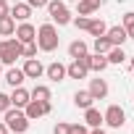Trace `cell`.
Returning a JSON list of instances; mask_svg holds the SVG:
<instances>
[{
  "mask_svg": "<svg viewBox=\"0 0 134 134\" xmlns=\"http://www.w3.org/2000/svg\"><path fill=\"white\" fill-rule=\"evenodd\" d=\"M58 29L53 26V24H42L40 29H37V37H34V42H37V47L42 50V53H53L55 47H58Z\"/></svg>",
  "mask_w": 134,
  "mask_h": 134,
  "instance_id": "cell-1",
  "label": "cell"
},
{
  "mask_svg": "<svg viewBox=\"0 0 134 134\" xmlns=\"http://www.w3.org/2000/svg\"><path fill=\"white\" fill-rule=\"evenodd\" d=\"M5 126L11 129V131H16V134H24L26 129H29V118H26V113L21 110V108H8L5 110Z\"/></svg>",
  "mask_w": 134,
  "mask_h": 134,
  "instance_id": "cell-2",
  "label": "cell"
},
{
  "mask_svg": "<svg viewBox=\"0 0 134 134\" xmlns=\"http://www.w3.org/2000/svg\"><path fill=\"white\" fill-rule=\"evenodd\" d=\"M16 58H21V42L16 37L13 40H0V63L13 66Z\"/></svg>",
  "mask_w": 134,
  "mask_h": 134,
  "instance_id": "cell-3",
  "label": "cell"
},
{
  "mask_svg": "<svg viewBox=\"0 0 134 134\" xmlns=\"http://www.w3.org/2000/svg\"><path fill=\"white\" fill-rule=\"evenodd\" d=\"M45 8H47V13H50L53 24H58V26L71 24V13H69V8H66V3H63V0H50Z\"/></svg>",
  "mask_w": 134,
  "mask_h": 134,
  "instance_id": "cell-4",
  "label": "cell"
},
{
  "mask_svg": "<svg viewBox=\"0 0 134 134\" xmlns=\"http://www.w3.org/2000/svg\"><path fill=\"white\" fill-rule=\"evenodd\" d=\"M50 110H53V103H50V100H29V103H26V108H24V113H26V118H29V121L42 118V116H47Z\"/></svg>",
  "mask_w": 134,
  "mask_h": 134,
  "instance_id": "cell-5",
  "label": "cell"
},
{
  "mask_svg": "<svg viewBox=\"0 0 134 134\" xmlns=\"http://www.w3.org/2000/svg\"><path fill=\"white\" fill-rule=\"evenodd\" d=\"M124 121H126V113H124L121 105H110V108L103 113V124H108L110 129H121Z\"/></svg>",
  "mask_w": 134,
  "mask_h": 134,
  "instance_id": "cell-6",
  "label": "cell"
},
{
  "mask_svg": "<svg viewBox=\"0 0 134 134\" xmlns=\"http://www.w3.org/2000/svg\"><path fill=\"white\" fill-rule=\"evenodd\" d=\"M87 74H90V69H87L84 58H74L69 66H66V76H69V79H84Z\"/></svg>",
  "mask_w": 134,
  "mask_h": 134,
  "instance_id": "cell-7",
  "label": "cell"
},
{
  "mask_svg": "<svg viewBox=\"0 0 134 134\" xmlns=\"http://www.w3.org/2000/svg\"><path fill=\"white\" fill-rule=\"evenodd\" d=\"M13 34H16V40H19L21 45H26V42H34V37H37V29H34L29 21H21V24L16 26V32H13Z\"/></svg>",
  "mask_w": 134,
  "mask_h": 134,
  "instance_id": "cell-8",
  "label": "cell"
},
{
  "mask_svg": "<svg viewBox=\"0 0 134 134\" xmlns=\"http://www.w3.org/2000/svg\"><path fill=\"white\" fill-rule=\"evenodd\" d=\"M24 76L26 79H40L42 74H45V66L40 63V58H26V63H24Z\"/></svg>",
  "mask_w": 134,
  "mask_h": 134,
  "instance_id": "cell-9",
  "label": "cell"
},
{
  "mask_svg": "<svg viewBox=\"0 0 134 134\" xmlns=\"http://www.w3.org/2000/svg\"><path fill=\"white\" fill-rule=\"evenodd\" d=\"M84 60H87V69H90V71H97V74H100V71H105L108 66H110V63H108V58H105V55H100V53H95V55H90V53H87V55H84Z\"/></svg>",
  "mask_w": 134,
  "mask_h": 134,
  "instance_id": "cell-10",
  "label": "cell"
},
{
  "mask_svg": "<svg viewBox=\"0 0 134 134\" xmlns=\"http://www.w3.org/2000/svg\"><path fill=\"white\" fill-rule=\"evenodd\" d=\"M105 37L110 40V45H113V47H124V42L129 40V34H126V29H124V26H110V29L105 32Z\"/></svg>",
  "mask_w": 134,
  "mask_h": 134,
  "instance_id": "cell-11",
  "label": "cell"
},
{
  "mask_svg": "<svg viewBox=\"0 0 134 134\" xmlns=\"http://www.w3.org/2000/svg\"><path fill=\"white\" fill-rule=\"evenodd\" d=\"M32 100V95H29V90H24V87H13V92H11V105L13 108H26V103Z\"/></svg>",
  "mask_w": 134,
  "mask_h": 134,
  "instance_id": "cell-12",
  "label": "cell"
},
{
  "mask_svg": "<svg viewBox=\"0 0 134 134\" xmlns=\"http://www.w3.org/2000/svg\"><path fill=\"white\" fill-rule=\"evenodd\" d=\"M45 76L50 79V82H63L66 79V66L63 63H50V66H45Z\"/></svg>",
  "mask_w": 134,
  "mask_h": 134,
  "instance_id": "cell-13",
  "label": "cell"
},
{
  "mask_svg": "<svg viewBox=\"0 0 134 134\" xmlns=\"http://www.w3.org/2000/svg\"><path fill=\"white\" fill-rule=\"evenodd\" d=\"M11 16H13V21H29L32 5L29 3H16V5H11Z\"/></svg>",
  "mask_w": 134,
  "mask_h": 134,
  "instance_id": "cell-14",
  "label": "cell"
},
{
  "mask_svg": "<svg viewBox=\"0 0 134 134\" xmlns=\"http://www.w3.org/2000/svg\"><path fill=\"white\" fill-rule=\"evenodd\" d=\"M90 95H92L95 100H103V97L108 95V82H105V79H92V82H90Z\"/></svg>",
  "mask_w": 134,
  "mask_h": 134,
  "instance_id": "cell-15",
  "label": "cell"
},
{
  "mask_svg": "<svg viewBox=\"0 0 134 134\" xmlns=\"http://www.w3.org/2000/svg\"><path fill=\"white\" fill-rule=\"evenodd\" d=\"M100 5H103V0H79L76 11H79V16H92Z\"/></svg>",
  "mask_w": 134,
  "mask_h": 134,
  "instance_id": "cell-16",
  "label": "cell"
},
{
  "mask_svg": "<svg viewBox=\"0 0 134 134\" xmlns=\"http://www.w3.org/2000/svg\"><path fill=\"white\" fill-rule=\"evenodd\" d=\"M87 53H90V47H87L84 40H74V42L69 45V55H71V58H84Z\"/></svg>",
  "mask_w": 134,
  "mask_h": 134,
  "instance_id": "cell-17",
  "label": "cell"
},
{
  "mask_svg": "<svg viewBox=\"0 0 134 134\" xmlns=\"http://www.w3.org/2000/svg\"><path fill=\"white\" fill-rule=\"evenodd\" d=\"M92 103H95V97L90 95V90H79V92L74 95V105H76V108H82V110H84V108H90Z\"/></svg>",
  "mask_w": 134,
  "mask_h": 134,
  "instance_id": "cell-18",
  "label": "cell"
},
{
  "mask_svg": "<svg viewBox=\"0 0 134 134\" xmlns=\"http://www.w3.org/2000/svg\"><path fill=\"white\" fill-rule=\"evenodd\" d=\"M84 121H87V126H92V129H95V126H100V124H103V113H100L97 108H92V105H90V108H84Z\"/></svg>",
  "mask_w": 134,
  "mask_h": 134,
  "instance_id": "cell-19",
  "label": "cell"
},
{
  "mask_svg": "<svg viewBox=\"0 0 134 134\" xmlns=\"http://www.w3.org/2000/svg\"><path fill=\"white\" fill-rule=\"evenodd\" d=\"M16 32V21H13V16L8 13V16H0V37H11Z\"/></svg>",
  "mask_w": 134,
  "mask_h": 134,
  "instance_id": "cell-20",
  "label": "cell"
},
{
  "mask_svg": "<svg viewBox=\"0 0 134 134\" xmlns=\"http://www.w3.org/2000/svg\"><path fill=\"white\" fill-rule=\"evenodd\" d=\"M92 37H103L105 32H108V24L103 21V19H90V29H87Z\"/></svg>",
  "mask_w": 134,
  "mask_h": 134,
  "instance_id": "cell-21",
  "label": "cell"
},
{
  "mask_svg": "<svg viewBox=\"0 0 134 134\" xmlns=\"http://www.w3.org/2000/svg\"><path fill=\"white\" fill-rule=\"evenodd\" d=\"M105 58H108V63L118 66V63H124V60H126V53H124V47H110V50L105 53Z\"/></svg>",
  "mask_w": 134,
  "mask_h": 134,
  "instance_id": "cell-22",
  "label": "cell"
},
{
  "mask_svg": "<svg viewBox=\"0 0 134 134\" xmlns=\"http://www.w3.org/2000/svg\"><path fill=\"white\" fill-rule=\"evenodd\" d=\"M24 79H26V76H24V71H21V69H11V71L5 74V82H8L11 87H21V84H24Z\"/></svg>",
  "mask_w": 134,
  "mask_h": 134,
  "instance_id": "cell-23",
  "label": "cell"
},
{
  "mask_svg": "<svg viewBox=\"0 0 134 134\" xmlns=\"http://www.w3.org/2000/svg\"><path fill=\"white\" fill-rule=\"evenodd\" d=\"M92 47H95V53L105 55V53H108V50H110L113 45H110V40H108V37L103 34V37H95V45H92Z\"/></svg>",
  "mask_w": 134,
  "mask_h": 134,
  "instance_id": "cell-24",
  "label": "cell"
},
{
  "mask_svg": "<svg viewBox=\"0 0 134 134\" xmlns=\"http://www.w3.org/2000/svg\"><path fill=\"white\" fill-rule=\"evenodd\" d=\"M29 95H32V100H50V87H45V84H34V90H32Z\"/></svg>",
  "mask_w": 134,
  "mask_h": 134,
  "instance_id": "cell-25",
  "label": "cell"
},
{
  "mask_svg": "<svg viewBox=\"0 0 134 134\" xmlns=\"http://www.w3.org/2000/svg\"><path fill=\"white\" fill-rule=\"evenodd\" d=\"M37 42H26V45H21V58H34L37 55Z\"/></svg>",
  "mask_w": 134,
  "mask_h": 134,
  "instance_id": "cell-26",
  "label": "cell"
},
{
  "mask_svg": "<svg viewBox=\"0 0 134 134\" xmlns=\"http://www.w3.org/2000/svg\"><path fill=\"white\" fill-rule=\"evenodd\" d=\"M74 21V26L76 29H82V32H87L90 29V16H76V19H71Z\"/></svg>",
  "mask_w": 134,
  "mask_h": 134,
  "instance_id": "cell-27",
  "label": "cell"
},
{
  "mask_svg": "<svg viewBox=\"0 0 134 134\" xmlns=\"http://www.w3.org/2000/svg\"><path fill=\"white\" fill-rule=\"evenodd\" d=\"M11 108V95H5V92H0V113H5Z\"/></svg>",
  "mask_w": 134,
  "mask_h": 134,
  "instance_id": "cell-28",
  "label": "cell"
},
{
  "mask_svg": "<svg viewBox=\"0 0 134 134\" xmlns=\"http://www.w3.org/2000/svg\"><path fill=\"white\" fill-rule=\"evenodd\" d=\"M53 134H71V124H55Z\"/></svg>",
  "mask_w": 134,
  "mask_h": 134,
  "instance_id": "cell-29",
  "label": "cell"
},
{
  "mask_svg": "<svg viewBox=\"0 0 134 134\" xmlns=\"http://www.w3.org/2000/svg\"><path fill=\"white\" fill-rule=\"evenodd\" d=\"M71 134H90V131H87V126H82V124H71Z\"/></svg>",
  "mask_w": 134,
  "mask_h": 134,
  "instance_id": "cell-30",
  "label": "cell"
},
{
  "mask_svg": "<svg viewBox=\"0 0 134 134\" xmlns=\"http://www.w3.org/2000/svg\"><path fill=\"white\" fill-rule=\"evenodd\" d=\"M26 3H29L32 8H45V5L50 3V0H26Z\"/></svg>",
  "mask_w": 134,
  "mask_h": 134,
  "instance_id": "cell-31",
  "label": "cell"
},
{
  "mask_svg": "<svg viewBox=\"0 0 134 134\" xmlns=\"http://www.w3.org/2000/svg\"><path fill=\"white\" fill-rule=\"evenodd\" d=\"M129 24H134V11L124 13V24H121V26H129Z\"/></svg>",
  "mask_w": 134,
  "mask_h": 134,
  "instance_id": "cell-32",
  "label": "cell"
},
{
  "mask_svg": "<svg viewBox=\"0 0 134 134\" xmlns=\"http://www.w3.org/2000/svg\"><path fill=\"white\" fill-rule=\"evenodd\" d=\"M8 13H11V8H8L5 3H0V16H8Z\"/></svg>",
  "mask_w": 134,
  "mask_h": 134,
  "instance_id": "cell-33",
  "label": "cell"
},
{
  "mask_svg": "<svg viewBox=\"0 0 134 134\" xmlns=\"http://www.w3.org/2000/svg\"><path fill=\"white\" fill-rule=\"evenodd\" d=\"M126 29V34H129V40H134V24H129V26H124Z\"/></svg>",
  "mask_w": 134,
  "mask_h": 134,
  "instance_id": "cell-34",
  "label": "cell"
},
{
  "mask_svg": "<svg viewBox=\"0 0 134 134\" xmlns=\"http://www.w3.org/2000/svg\"><path fill=\"white\" fill-rule=\"evenodd\" d=\"M8 131H11V129L5 126V121H0V134H8Z\"/></svg>",
  "mask_w": 134,
  "mask_h": 134,
  "instance_id": "cell-35",
  "label": "cell"
},
{
  "mask_svg": "<svg viewBox=\"0 0 134 134\" xmlns=\"http://www.w3.org/2000/svg\"><path fill=\"white\" fill-rule=\"evenodd\" d=\"M90 134H105V131H103V129H100V126H95V129H92V131H90Z\"/></svg>",
  "mask_w": 134,
  "mask_h": 134,
  "instance_id": "cell-36",
  "label": "cell"
},
{
  "mask_svg": "<svg viewBox=\"0 0 134 134\" xmlns=\"http://www.w3.org/2000/svg\"><path fill=\"white\" fill-rule=\"evenodd\" d=\"M63 3H79V0H63Z\"/></svg>",
  "mask_w": 134,
  "mask_h": 134,
  "instance_id": "cell-37",
  "label": "cell"
},
{
  "mask_svg": "<svg viewBox=\"0 0 134 134\" xmlns=\"http://www.w3.org/2000/svg\"><path fill=\"white\" fill-rule=\"evenodd\" d=\"M131 69H134V55H131Z\"/></svg>",
  "mask_w": 134,
  "mask_h": 134,
  "instance_id": "cell-38",
  "label": "cell"
},
{
  "mask_svg": "<svg viewBox=\"0 0 134 134\" xmlns=\"http://www.w3.org/2000/svg\"><path fill=\"white\" fill-rule=\"evenodd\" d=\"M8 134H16V131H8Z\"/></svg>",
  "mask_w": 134,
  "mask_h": 134,
  "instance_id": "cell-39",
  "label": "cell"
},
{
  "mask_svg": "<svg viewBox=\"0 0 134 134\" xmlns=\"http://www.w3.org/2000/svg\"><path fill=\"white\" fill-rule=\"evenodd\" d=\"M0 3H5V0H0Z\"/></svg>",
  "mask_w": 134,
  "mask_h": 134,
  "instance_id": "cell-40",
  "label": "cell"
},
{
  "mask_svg": "<svg viewBox=\"0 0 134 134\" xmlns=\"http://www.w3.org/2000/svg\"><path fill=\"white\" fill-rule=\"evenodd\" d=\"M0 66H3V63H0Z\"/></svg>",
  "mask_w": 134,
  "mask_h": 134,
  "instance_id": "cell-41",
  "label": "cell"
}]
</instances>
